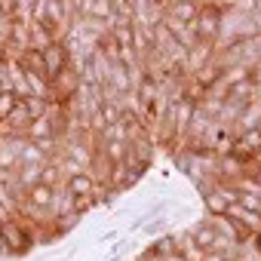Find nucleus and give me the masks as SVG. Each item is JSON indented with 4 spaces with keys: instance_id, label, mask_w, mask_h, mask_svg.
<instances>
[{
    "instance_id": "nucleus-1",
    "label": "nucleus",
    "mask_w": 261,
    "mask_h": 261,
    "mask_svg": "<svg viewBox=\"0 0 261 261\" xmlns=\"http://www.w3.org/2000/svg\"><path fill=\"white\" fill-rule=\"evenodd\" d=\"M227 7H215V4H203L200 13H197V22L191 25L197 43H212L218 34H221V19H224Z\"/></svg>"
},
{
    "instance_id": "nucleus-2",
    "label": "nucleus",
    "mask_w": 261,
    "mask_h": 261,
    "mask_svg": "<svg viewBox=\"0 0 261 261\" xmlns=\"http://www.w3.org/2000/svg\"><path fill=\"white\" fill-rule=\"evenodd\" d=\"M191 240H194V243H197V249H203L206 255H209V252H227V246H230V243H224V240L218 237V230H215V224H212V221L197 224V227L191 230Z\"/></svg>"
},
{
    "instance_id": "nucleus-3",
    "label": "nucleus",
    "mask_w": 261,
    "mask_h": 261,
    "mask_svg": "<svg viewBox=\"0 0 261 261\" xmlns=\"http://www.w3.org/2000/svg\"><path fill=\"white\" fill-rule=\"evenodd\" d=\"M0 246H7L10 252H25L31 246V237L25 233V227L19 221H0Z\"/></svg>"
},
{
    "instance_id": "nucleus-4",
    "label": "nucleus",
    "mask_w": 261,
    "mask_h": 261,
    "mask_svg": "<svg viewBox=\"0 0 261 261\" xmlns=\"http://www.w3.org/2000/svg\"><path fill=\"white\" fill-rule=\"evenodd\" d=\"M40 53H43V65H46V80H56L68 68V49L62 43H49Z\"/></svg>"
},
{
    "instance_id": "nucleus-5",
    "label": "nucleus",
    "mask_w": 261,
    "mask_h": 261,
    "mask_svg": "<svg viewBox=\"0 0 261 261\" xmlns=\"http://www.w3.org/2000/svg\"><path fill=\"white\" fill-rule=\"evenodd\" d=\"M197 13H200V7H197V4H172V7H166V10H163V19H169V22H178V25L191 28V25L197 22Z\"/></svg>"
},
{
    "instance_id": "nucleus-6",
    "label": "nucleus",
    "mask_w": 261,
    "mask_h": 261,
    "mask_svg": "<svg viewBox=\"0 0 261 261\" xmlns=\"http://www.w3.org/2000/svg\"><path fill=\"white\" fill-rule=\"evenodd\" d=\"M34 209H53L56 206V188H49V185H43V181H34L31 188H28V197H25Z\"/></svg>"
},
{
    "instance_id": "nucleus-7",
    "label": "nucleus",
    "mask_w": 261,
    "mask_h": 261,
    "mask_svg": "<svg viewBox=\"0 0 261 261\" xmlns=\"http://www.w3.org/2000/svg\"><path fill=\"white\" fill-rule=\"evenodd\" d=\"M68 191H71V197H89V194H95V178L89 172H71Z\"/></svg>"
},
{
    "instance_id": "nucleus-8",
    "label": "nucleus",
    "mask_w": 261,
    "mask_h": 261,
    "mask_svg": "<svg viewBox=\"0 0 261 261\" xmlns=\"http://www.w3.org/2000/svg\"><path fill=\"white\" fill-rule=\"evenodd\" d=\"M19 95H16V89H0V123H7V117L19 108Z\"/></svg>"
},
{
    "instance_id": "nucleus-9",
    "label": "nucleus",
    "mask_w": 261,
    "mask_h": 261,
    "mask_svg": "<svg viewBox=\"0 0 261 261\" xmlns=\"http://www.w3.org/2000/svg\"><path fill=\"white\" fill-rule=\"evenodd\" d=\"M240 142H243L252 154H255V151H261V126H258V123H255V126H249L246 133L240 136Z\"/></svg>"
},
{
    "instance_id": "nucleus-10",
    "label": "nucleus",
    "mask_w": 261,
    "mask_h": 261,
    "mask_svg": "<svg viewBox=\"0 0 261 261\" xmlns=\"http://www.w3.org/2000/svg\"><path fill=\"white\" fill-rule=\"evenodd\" d=\"M246 80H249V86H252V89H258V86H261V59L246 71Z\"/></svg>"
},
{
    "instance_id": "nucleus-11",
    "label": "nucleus",
    "mask_w": 261,
    "mask_h": 261,
    "mask_svg": "<svg viewBox=\"0 0 261 261\" xmlns=\"http://www.w3.org/2000/svg\"><path fill=\"white\" fill-rule=\"evenodd\" d=\"M7 59V53H4V43H0V62H4Z\"/></svg>"
},
{
    "instance_id": "nucleus-12",
    "label": "nucleus",
    "mask_w": 261,
    "mask_h": 261,
    "mask_svg": "<svg viewBox=\"0 0 261 261\" xmlns=\"http://www.w3.org/2000/svg\"><path fill=\"white\" fill-rule=\"evenodd\" d=\"M255 197H258V203H261V188H258V191H255Z\"/></svg>"
}]
</instances>
